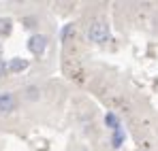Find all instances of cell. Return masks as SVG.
<instances>
[{
  "mask_svg": "<svg viewBox=\"0 0 158 151\" xmlns=\"http://www.w3.org/2000/svg\"><path fill=\"white\" fill-rule=\"evenodd\" d=\"M88 38L92 43H105L109 38V26L105 22H94L90 26V30H88Z\"/></svg>",
  "mask_w": 158,
  "mask_h": 151,
  "instance_id": "cell-1",
  "label": "cell"
},
{
  "mask_svg": "<svg viewBox=\"0 0 158 151\" xmlns=\"http://www.w3.org/2000/svg\"><path fill=\"white\" fill-rule=\"evenodd\" d=\"M28 49H30V53H34V55H41L43 51L47 49V38H45L43 34H34V36H30V41H28Z\"/></svg>",
  "mask_w": 158,
  "mask_h": 151,
  "instance_id": "cell-2",
  "label": "cell"
},
{
  "mask_svg": "<svg viewBox=\"0 0 158 151\" xmlns=\"http://www.w3.org/2000/svg\"><path fill=\"white\" fill-rule=\"evenodd\" d=\"M15 106H17V100H15V96H13L11 92H2V94H0V113H2V115L15 111Z\"/></svg>",
  "mask_w": 158,
  "mask_h": 151,
  "instance_id": "cell-3",
  "label": "cell"
},
{
  "mask_svg": "<svg viewBox=\"0 0 158 151\" xmlns=\"http://www.w3.org/2000/svg\"><path fill=\"white\" fill-rule=\"evenodd\" d=\"M26 68H28V60H22V58H13L6 64V70H11V73H22Z\"/></svg>",
  "mask_w": 158,
  "mask_h": 151,
  "instance_id": "cell-4",
  "label": "cell"
},
{
  "mask_svg": "<svg viewBox=\"0 0 158 151\" xmlns=\"http://www.w3.org/2000/svg\"><path fill=\"white\" fill-rule=\"evenodd\" d=\"M105 124L109 128H113V130H115V128H120V126H118V117H115V115H111V113L105 117Z\"/></svg>",
  "mask_w": 158,
  "mask_h": 151,
  "instance_id": "cell-5",
  "label": "cell"
},
{
  "mask_svg": "<svg viewBox=\"0 0 158 151\" xmlns=\"http://www.w3.org/2000/svg\"><path fill=\"white\" fill-rule=\"evenodd\" d=\"M26 98L28 100H36L39 98V89L36 87H26Z\"/></svg>",
  "mask_w": 158,
  "mask_h": 151,
  "instance_id": "cell-6",
  "label": "cell"
},
{
  "mask_svg": "<svg viewBox=\"0 0 158 151\" xmlns=\"http://www.w3.org/2000/svg\"><path fill=\"white\" fill-rule=\"evenodd\" d=\"M122 138H124V136H122V130L115 128V134H113V147H120V145H122Z\"/></svg>",
  "mask_w": 158,
  "mask_h": 151,
  "instance_id": "cell-7",
  "label": "cell"
},
{
  "mask_svg": "<svg viewBox=\"0 0 158 151\" xmlns=\"http://www.w3.org/2000/svg\"><path fill=\"white\" fill-rule=\"evenodd\" d=\"M4 75H6V62L0 60V77H4Z\"/></svg>",
  "mask_w": 158,
  "mask_h": 151,
  "instance_id": "cell-8",
  "label": "cell"
}]
</instances>
